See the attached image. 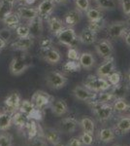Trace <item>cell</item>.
Here are the masks:
<instances>
[{"label": "cell", "mask_w": 130, "mask_h": 146, "mask_svg": "<svg viewBox=\"0 0 130 146\" xmlns=\"http://www.w3.org/2000/svg\"><path fill=\"white\" fill-rule=\"evenodd\" d=\"M40 54H41L42 58L48 63H51V64H56V63H58L61 60L60 53L54 48H51Z\"/></svg>", "instance_id": "e0dca14e"}, {"label": "cell", "mask_w": 130, "mask_h": 146, "mask_svg": "<svg viewBox=\"0 0 130 146\" xmlns=\"http://www.w3.org/2000/svg\"><path fill=\"white\" fill-rule=\"evenodd\" d=\"M97 2L99 8L104 10H114L117 7V1L115 0H95Z\"/></svg>", "instance_id": "74e56055"}, {"label": "cell", "mask_w": 130, "mask_h": 146, "mask_svg": "<svg viewBox=\"0 0 130 146\" xmlns=\"http://www.w3.org/2000/svg\"><path fill=\"white\" fill-rule=\"evenodd\" d=\"M115 133L112 128H104L101 129L98 133V138L102 142H110L115 138Z\"/></svg>", "instance_id": "f546056e"}, {"label": "cell", "mask_w": 130, "mask_h": 146, "mask_svg": "<svg viewBox=\"0 0 130 146\" xmlns=\"http://www.w3.org/2000/svg\"><path fill=\"white\" fill-rule=\"evenodd\" d=\"M53 48V40L49 37H44L40 40V53Z\"/></svg>", "instance_id": "b9f144b4"}, {"label": "cell", "mask_w": 130, "mask_h": 146, "mask_svg": "<svg viewBox=\"0 0 130 146\" xmlns=\"http://www.w3.org/2000/svg\"><path fill=\"white\" fill-rule=\"evenodd\" d=\"M16 34L20 38H23V37H28L30 36L29 28H28L27 25H20L18 27L15 29Z\"/></svg>", "instance_id": "ab89813d"}, {"label": "cell", "mask_w": 130, "mask_h": 146, "mask_svg": "<svg viewBox=\"0 0 130 146\" xmlns=\"http://www.w3.org/2000/svg\"><path fill=\"white\" fill-rule=\"evenodd\" d=\"M6 45H7V43H5V42H4L3 40L0 39V52H1L2 50H3L4 48H5Z\"/></svg>", "instance_id": "816d5d0a"}, {"label": "cell", "mask_w": 130, "mask_h": 146, "mask_svg": "<svg viewBox=\"0 0 130 146\" xmlns=\"http://www.w3.org/2000/svg\"><path fill=\"white\" fill-rule=\"evenodd\" d=\"M107 80L112 86H115V85H117L121 82V74H120V72L115 71V70L114 72L109 75Z\"/></svg>", "instance_id": "60d3db41"}, {"label": "cell", "mask_w": 130, "mask_h": 146, "mask_svg": "<svg viewBox=\"0 0 130 146\" xmlns=\"http://www.w3.org/2000/svg\"><path fill=\"white\" fill-rule=\"evenodd\" d=\"M48 25H49V31L55 35V36L64 28V23H63L62 21L55 17L49 18L48 20Z\"/></svg>", "instance_id": "d4e9b609"}, {"label": "cell", "mask_w": 130, "mask_h": 146, "mask_svg": "<svg viewBox=\"0 0 130 146\" xmlns=\"http://www.w3.org/2000/svg\"><path fill=\"white\" fill-rule=\"evenodd\" d=\"M46 82L48 86L53 90H59L67 84V78L65 75L58 71H49L46 75Z\"/></svg>", "instance_id": "277c9868"}, {"label": "cell", "mask_w": 130, "mask_h": 146, "mask_svg": "<svg viewBox=\"0 0 130 146\" xmlns=\"http://www.w3.org/2000/svg\"><path fill=\"white\" fill-rule=\"evenodd\" d=\"M114 131L117 135H124L130 131V116H125L119 118L115 124Z\"/></svg>", "instance_id": "ffe728a7"}, {"label": "cell", "mask_w": 130, "mask_h": 146, "mask_svg": "<svg viewBox=\"0 0 130 146\" xmlns=\"http://www.w3.org/2000/svg\"><path fill=\"white\" fill-rule=\"evenodd\" d=\"M92 112L95 114L96 118L100 122H106L113 116L115 110L113 108V104L111 103H101L97 100H93L89 102Z\"/></svg>", "instance_id": "6da1fadb"}, {"label": "cell", "mask_w": 130, "mask_h": 146, "mask_svg": "<svg viewBox=\"0 0 130 146\" xmlns=\"http://www.w3.org/2000/svg\"><path fill=\"white\" fill-rule=\"evenodd\" d=\"M29 66L30 63H28L23 56H16L12 60L10 63V71L13 75L18 76V75L22 74Z\"/></svg>", "instance_id": "ba28073f"}, {"label": "cell", "mask_w": 130, "mask_h": 146, "mask_svg": "<svg viewBox=\"0 0 130 146\" xmlns=\"http://www.w3.org/2000/svg\"><path fill=\"white\" fill-rule=\"evenodd\" d=\"M12 120H13V124L15 125L16 127H18V129H24L25 125H26L27 121L29 119L27 118L26 115H24L23 113L20 111H16L15 113H13L12 115Z\"/></svg>", "instance_id": "484cf974"}, {"label": "cell", "mask_w": 130, "mask_h": 146, "mask_svg": "<svg viewBox=\"0 0 130 146\" xmlns=\"http://www.w3.org/2000/svg\"><path fill=\"white\" fill-rule=\"evenodd\" d=\"M55 8V3L49 0H42V2L37 7L38 16L40 18H48Z\"/></svg>", "instance_id": "5bb4252c"}, {"label": "cell", "mask_w": 130, "mask_h": 146, "mask_svg": "<svg viewBox=\"0 0 130 146\" xmlns=\"http://www.w3.org/2000/svg\"><path fill=\"white\" fill-rule=\"evenodd\" d=\"M82 86H84L94 93L108 91L112 88V85L109 83L106 78H101V77L94 76V75H89L87 78H86L82 83Z\"/></svg>", "instance_id": "7a4b0ae2"}, {"label": "cell", "mask_w": 130, "mask_h": 146, "mask_svg": "<svg viewBox=\"0 0 130 146\" xmlns=\"http://www.w3.org/2000/svg\"><path fill=\"white\" fill-rule=\"evenodd\" d=\"M80 139H81L82 143L86 146H90L92 143H93V136H92L91 133H82L81 136H80Z\"/></svg>", "instance_id": "f6af8a7d"}, {"label": "cell", "mask_w": 130, "mask_h": 146, "mask_svg": "<svg viewBox=\"0 0 130 146\" xmlns=\"http://www.w3.org/2000/svg\"><path fill=\"white\" fill-rule=\"evenodd\" d=\"M49 108H51L53 114L56 115V116H62L68 112V105L63 100H53L49 105Z\"/></svg>", "instance_id": "ac0fdd59"}, {"label": "cell", "mask_w": 130, "mask_h": 146, "mask_svg": "<svg viewBox=\"0 0 130 146\" xmlns=\"http://www.w3.org/2000/svg\"><path fill=\"white\" fill-rule=\"evenodd\" d=\"M79 63L81 67L84 69H90L95 64V58L90 52H84L80 55Z\"/></svg>", "instance_id": "44dd1931"}, {"label": "cell", "mask_w": 130, "mask_h": 146, "mask_svg": "<svg viewBox=\"0 0 130 146\" xmlns=\"http://www.w3.org/2000/svg\"><path fill=\"white\" fill-rule=\"evenodd\" d=\"M113 146H127V145H123V144H115Z\"/></svg>", "instance_id": "91938a15"}, {"label": "cell", "mask_w": 130, "mask_h": 146, "mask_svg": "<svg viewBox=\"0 0 130 146\" xmlns=\"http://www.w3.org/2000/svg\"><path fill=\"white\" fill-rule=\"evenodd\" d=\"M81 68L82 67H81V65H80L79 62H76V60H68V62H65V64L63 65L64 71L69 72V73L80 71Z\"/></svg>", "instance_id": "d590c367"}, {"label": "cell", "mask_w": 130, "mask_h": 146, "mask_svg": "<svg viewBox=\"0 0 130 146\" xmlns=\"http://www.w3.org/2000/svg\"><path fill=\"white\" fill-rule=\"evenodd\" d=\"M53 146H66L64 143L61 142V141H58L57 143H55V144H53Z\"/></svg>", "instance_id": "9f6ffc18"}, {"label": "cell", "mask_w": 130, "mask_h": 146, "mask_svg": "<svg viewBox=\"0 0 130 146\" xmlns=\"http://www.w3.org/2000/svg\"><path fill=\"white\" fill-rule=\"evenodd\" d=\"M12 29L8 27H4L2 29H0V39L3 40L5 43L8 44V42L10 41L12 38Z\"/></svg>", "instance_id": "7bdbcfd3"}, {"label": "cell", "mask_w": 130, "mask_h": 146, "mask_svg": "<svg viewBox=\"0 0 130 146\" xmlns=\"http://www.w3.org/2000/svg\"><path fill=\"white\" fill-rule=\"evenodd\" d=\"M0 146H12V136L8 133H0Z\"/></svg>", "instance_id": "7dc6e473"}, {"label": "cell", "mask_w": 130, "mask_h": 146, "mask_svg": "<svg viewBox=\"0 0 130 146\" xmlns=\"http://www.w3.org/2000/svg\"><path fill=\"white\" fill-rule=\"evenodd\" d=\"M80 125H81L82 131L84 133H88L93 135L94 131H95V125H94V122L92 119L88 118V117H84L81 120V122H80Z\"/></svg>", "instance_id": "4dcf8cb0"}, {"label": "cell", "mask_w": 130, "mask_h": 146, "mask_svg": "<svg viewBox=\"0 0 130 146\" xmlns=\"http://www.w3.org/2000/svg\"><path fill=\"white\" fill-rule=\"evenodd\" d=\"M126 78H127V80H128V82L130 83V70L128 72H127V74H126Z\"/></svg>", "instance_id": "6f0895ef"}, {"label": "cell", "mask_w": 130, "mask_h": 146, "mask_svg": "<svg viewBox=\"0 0 130 146\" xmlns=\"http://www.w3.org/2000/svg\"><path fill=\"white\" fill-rule=\"evenodd\" d=\"M24 1L25 0H16V2H18V3H24Z\"/></svg>", "instance_id": "680465c9"}, {"label": "cell", "mask_w": 130, "mask_h": 146, "mask_svg": "<svg viewBox=\"0 0 130 146\" xmlns=\"http://www.w3.org/2000/svg\"><path fill=\"white\" fill-rule=\"evenodd\" d=\"M128 110H129V112H130V106H129V108H128Z\"/></svg>", "instance_id": "6125c7cd"}, {"label": "cell", "mask_w": 130, "mask_h": 146, "mask_svg": "<svg viewBox=\"0 0 130 146\" xmlns=\"http://www.w3.org/2000/svg\"><path fill=\"white\" fill-rule=\"evenodd\" d=\"M110 92L114 96L115 100H125L126 96L128 95V86L124 83H119L112 86Z\"/></svg>", "instance_id": "d6986e66"}, {"label": "cell", "mask_w": 130, "mask_h": 146, "mask_svg": "<svg viewBox=\"0 0 130 146\" xmlns=\"http://www.w3.org/2000/svg\"><path fill=\"white\" fill-rule=\"evenodd\" d=\"M4 25H6V27L10 28V29H16L18 25H20V18L18 17V15L16 13L9 14L7 17L3 20Z\"/></svg>", "instance_id": "4316f807"}, {"label": "cell", "mask_w": 130, "mask_h": 146, "mask_svg": "<svg viewBox=\"0 0 130 146\" xmlns=\"http://www.w3.org/2000/svg\"><path fill=\"white\" fill-rule=\"evenodd\" d=\"M95 51L101 58L106 60V58H109L112 56L113 52H114V48H113L112 43L109 40L103 39L100 40L95 45Z\"/></svg>", "instance_id": "30bf717a"}, {"label": "cell", "mask_w": 130, "mask_h": 146, "mask_svg": "<svg viewBox=\"0 0 130 146\" xmlns=\"http://www.w3.org/2000/svg\"><path fill=\"white\" fill-rule=\"evenodd\" d=\"M115 70V60L114 58L111 56L109 58H106L104 60V62L99 65V67L97 68V71H96V74H97V76L101 77V78L107 79L109 75L114 72Z\"/></svg>", "instance_id": "9c48e42d"}, {"label": "cell", "mask_w": 130, "mask_h": 146, "mask_svg": "<svg viewBox=\"0 0 130 146\" xmlns=\"http://www.w3.org/2000/svg\"><path fill=\"white\" fill-rule=\"evenodd\" d=\"M96 34L97 33L92 31L88 27H86L82 30V32L80 33L78 38H79V41H81L82 43L86 44V45H91V44L95 43Z\"/></svg>", "instance_id": "7402d4cb"}, {"label": "cell", "mask_w": 130, "mask_h": 146, "mask_svg": "<svg viewBox=\"0 0 130 146\" xmlns=\"http://www.w3.org/2000/svg\"><path fill=\"white\" fill-rule=\"evenodd\" d=\"M3 1H5V2H8V3L12 4V5H15V3H16V0H3Z\"/></svg>", "instance_id": "11a10c76"}, {"label": "cell", "mask_w": 130, "mask_h": 146, "mask_svg": "<svg viewBox=\"0 0 130 146\" xmlns=\"http://www.w3.org/2000/svg\"><path fill=\"white\" fill-rule=\"evenodd\" d=\"M105 25H106V22L104 19H100V20H97V21H92V22H89V25H88V27L89 29H91L92 31H94L95 33H98L99 31L103 29L105 27Z\"/></svg>", "instance_id": "8d00e7d4"}, {"label": "cell", "mask_w": 130, "mask_h": 146, "mask_svg": "<svg viewBox=\"0 0 130 146\" xmlns=\"http://www.w3.org/2000/svg\"><path fill=\"white\" fill-rule=\"evenodd\" d=\"M31 101L34 103L36 108L44 110L45 108L49 107L51 103L53 101V98L44 91H37L33 94Z\"/></svg>", "instance_id": "5b68a950"}, {"label": "cell", "mask_w": 130, "mask_h": 146, "mask_svg": "<svg viewBox=\"0 0 130 146\" xmlns=\"http://www.w3.org/2000/svg\"><path fill=\"white\" fill-rule=\"evenodd\" d=\"M16 14L18 15V17L22 20L25 21H31L34 18L38 17V11H37V8H32V7L29 6H20V8L16 11Z\"/></svg>", "instance_id": "2e32d148"}, {"label": "cell", "mask_w": 130, "mask_h": 146, "mask_svg": "<svg viewBox=\"0 0 130 146\" xmlns=\"http://www.w3.org/2000/svg\"><path fill=\"white\" fill-rule=\"evenodd\" d=\"M120 6H121L122 12L126 16L130 15V0H119Z\"/></svg>", "instance_id": "c3c4849f"}, {"label": "cell", "mask_w": 130, "mask_h": 146, "mask_svg": "<svg viewBox=\"0 0 130 146\" xmlns=\"http://www.w3.org/2000/svg\"><path fill=\"white\" fill-rule=\"evenodd\" d=\"M80 55H81V54L79 53V51L77 50L76 47H71L67 51V58L69 60H76V62H79Z\"/></svg>", "instance_id": "ee69618b"}, {"label": "cell", "mask_w": 130, "mask_h": 146, "mask_svg": "<svg viewBox=\"0 0 130 146\" xmlns=\"http://www.w3.org/2000/svg\"><path fill=\"white\" fill-rule=\"evenodd\" d=\"M35 1H36V0H25L24 3H23V4H24L25 6H30L31 4L34 3Z\"/></svg>", "instance_id": "f5cc1de1"}, {"label": "cell", "mask_w": 130, "mask_h": 146, "mask_svg": "<svg viewBox=\"0 0 130 146\" xmlns=\"http://www.w3.org/2000/svg\"><path fill=\"white\" fill-rule=\"evenodd\" d=\"M78 128V121L74 118H64L58 123V131L62 133H73Z\"/></svg>", "instance_id": "7c38bea8"}, {"label": "cell", "mask_w": 130, "mask_h": 146, "mask_svg": "<svg viewBox=\"0 0 130 146\" xmlns=\"http://www.w3.org/2000/svg\"><path fill=\"white\" fill-rule=\"evenodd\" d=\"M43 136L45 137L48 142L51 143V144H55L58 141H60V133L58 129H53V128H48L44 131H42Z\"/></svg>", "instance_id": "cb8c5ba5"}, {"label": "cell", "mask_w": 130, "mask_h": 146, "mask_svg": "<svg viewBox=\"0 0 130 146\" xmlns=\"http://www.w3.org/2000/svg\"><path fill=\"white\" fill-rule=\"evenodd\" d=\"M86 18L89 20V22L92 21H97L100 19H103V13L101 12L100 9L98 8H93V7H89L86 12Z\"/></svg>", "instance_id": "d6a6232c"}, {"label": "cell", "mask_w": 130, "mask_h": 146, "mask_svg": "<svg viewBox=\"0 0 130 146\" xmlns=\"http://www.w3.org/2000/svg\"><path fill=\"white\" fill-rule=\"evenodd\" d=\"M123 38H124L125 43L130 47V30H127V31L125 32L123 35Z\"/></svg>", "instance_id": "f907efd6"}, {"label": "cell", "mask_w": 130, "mask_h": 146, "mask_svg": "<svg viewBox=\"0 0 130 146\" xmlns=\"http://www.w3.org/2000/svg\"><path fill=\"white\" fill-rule=\"evenodd\" d=\"M32 45H33V38L31 36L23 37V38L18 37V39L13 41L11 44L13 49L18 50V51H22V52L28 51L32 47Z\"/></svg>", "instance_id": "9a60e30c"}, {"label": "cell", "mask_w": 130, "mask_h": 146, "mask_svg": "<svg viewBox=\"0 0 130 146\" xmlns=\"http://www.w3.org/2000/svg\"><path fill=\"white\" fill-rule=\"evenodd\" d=\"M94 100H97L101 103H111V102H114L115 100L111 92L104 91L98 93L97 96H96V98Z\"/></svg>", "instance_id": "836d02e7"}, {"label": "cell", "mask_w": 130, "mask_h": 146, "mask_svg": "<svg viewBox=\"0 0 130 146\" xmlns=\"http://www.w3.org/2000/svg\"><path fill=\"white\" fill-rule=\"evenodd\" d=\"M75 2H76V6L79 11L86 12L87 9L90 7L89 0H75Z\"/></svg>", "instance_id": "bcb514c9"}, {"label": "cell", "mask_w": 130, "mask_h": 146, "mask_svg": "<svg viewBox=\"0 0 130 146\" xmlns=\"http://www.w3.org/2000/svg\"><path fill=\"white\" fill-rule=\"evenodd\" d=\"M49 1H53L54 3H65V2H67V0H49Z\"/></svg>", "instance_id": "db71d44e"}, {"label": "cell", "mask_w": 130, "mask_h": 146, "mask_svg": "<svg viewBox=\"0 0 130 146\" xmlns=\"http://www.w3.org/2000/svg\"><path fill=\"white\" fill-rule=\"evenodd\" d=\"M82 145L84 144L82 143L80 137H72V138H70L67 146H82Z\"/></svg>", "instance_id": "681fc988"}, {"label": "cell", "mask_w": 130, "mask_h": 146, "mask_svg": "<svg viewBox=\"0 0 130 146\" xmlns=\"http://www.w3.org/2000/svg\"><path fill=\"white\" fill-rule=\"evenodd\" d=\"M20 96L18 93H12L10 96H7L5 100V106L10 113H15L18 111L20 105Z\"/></svg>", "instance_id": "4fadbf2b"}, {"label": "cell", "mask_w": 130, "mask_h": 146, "mask_svg": "<svg viewBox=\"0 0 130 146\" xmlns=\"http://www.w3.org/2000/svg\"><path fill=\"white\" fill-rule=\"evenodd\" d=\"M128 22H129V23H130V15H129V20H128Z\"/></svg>", "instance_id": "94428289"}, {"label": "cell", "mask_w": 130, "mask_h": 146, "mask_svg": "<svg viewBox=\"0 0 130 146\" xmlns=\"http://www.w3.org/2000/svg\"><path fill=\"white\" fill-rule=\"evenodd\" d=\"M127 31V23L120 21L111 23L107 27V35L111 39H117L123 37L125 32Z\"/></svg>", "instance_id": "8992f818"}, {"label": "cell", "mask_w": 130, "mask_h": 146, "mask_svg": "<svg viewBox=\"0 0 130 146\" xmlns=\"http://www.w3.org/2000/svg\"><path fill=\"white\" fill-rule=\"evenodd\" d=\"M81 19H82V15H81V12L79 10H70L69 12L66 13L64 22L67 25L68 27H73L80 23Z\"/></svg>", "instance_id": "603a6c76"}, {"label": "cell", "mask_w": 130, "mask_h": 146, "mask_svg": "<svg viewBox=\"0 0 130 146\" xmlns=\"http://www.w3.org/2000/svg\"><path fill=\"white\" fill-rule=\"evenodd\" d=\"M12 115L13 114L8 111L0 113V131H5L11 128L12 124H13Z\"/></svg>", "instance_id": "83f0119b"}, {"label": "cell", "mask_w": 130, "mask_h": 146, "mask_svg": "<svg viewBox=\"0 0 130 146\" xmlns=\"http://www.w3.org/2000/svg\"><path fill=\"white\" fill-rule=\"evenodd\" d=\"M72 94L77 100L82 101H87V102L93 101L97 96V93H94V92L88 90L84 86H76L73 89Z\"/></svg>", "instance_id": "52a82bcc"}, {"label": "cell", "mask_w": 130, "mask_h": 146, "mask_svg": "<svg viewBox=\"0 0 130 146\" xmlns=\"http://www.w3.org/2000/svg\"><path fill=\"white\" fill-rule=\"evenodd\" d=\"M56 37H57V40L60 44L69 47V48H71V47H76L78 40H79L74 28L68 27L63 28L59 33L56 35Z\"/></svg>", "instance_id": "3957f363"}, {"label": "cell", "mask_w": 130, "mask_h": 146, "mask_svg": "<svg viewBox=\"0 0 130 146\" xmlns=\"http://www.w3.org/2000/svg\"><path fill=\"white\" fill-rule=\"evenodd\" d=\"M24 131H26L28 138H32V137H35V136L38 135L39 133L41 131V129H40V128L38 127V125H37L35 120L29 119L27 121L26 125H25Z\"/></svg>", "instance_id": "f1b7e54d"}, {"label": "cell", "mask_w": 130, "mask_h": 146, "mask_svg": "<svg viewBox=\"0 0 130 146\" xmlns=\"http://www.w3.org/2000/svg\"><path fill=\"white\" fill-rule=\"evenodd\" d=\"M27 25L28 28H29L30 36L32 38L41 37L42 32H43V19L38 16V17L33 19V20L29 21Z\"/></svg>", "instance_id": "8fae6325"}, {"label": "cell", "mask_w": 130, "mask_h": 146, "mask_svg": "<svg viewBox=\"0 0 130 146\" xmlns=\"http://www.w3.org/2000/svg\"><path fill=\"white\" fill-rule=\"evenodd\" d=\"M130 105L125 100H115L113 103V108L117 112H125L128 110Z\"/></svg>", "instance_id": "f35d334b"}, {"label": "cell", "mask_w": 130, "mask_h": 146, "mask_svg": "<svg viewBox=\"0 0 130 146\" xmlns=\"http://www.w3.org/2000/svg\"><path fill=\"white\" fill-rule=\"evenodd\" d=\"M27 146H48L47 140L45 139L43 133H42V131H41V133L37 136H35V137L28 138Z\"/></svg>", "instance_id": "e575fe53"}, {"label": "cell", "mask_w": 130, "mask_h": 146, "mask_svg": "<svg viewBox=\"0 0 130 146\" xmlns=\"http://www.w3.org/2000/svg\"><path fill=\"white\" fill-rule=\"evenodd\" d=\"M14 5L5 2L3 0H0V21L3 22V20L5 19L9 14H11L13 12Z\"/></svg>", "instance_id": "1f68e13d"}]
</instances>
